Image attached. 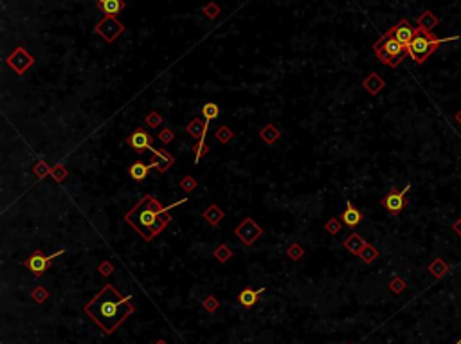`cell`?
<instances>
[{
  "instance_id": "obj_1",
  "label": "cell",
  "mask_w": 461,
  "mask_h": 344,
  "mask_svg": "<svg viewBox=\"0 0 461 344\" xmlns=\"http://www.w3.org/2000/svg\"><path fill=\"white\" fill-rule=\"evenodd\" d=\"M135 305L130 296H123L114 285L107 283L85 305V314L107 335L114 333L126 317L134 314Z\"/></svg>"
},
{
  "instance_id": "obj_2",
  "label": "cell",
  "mask_w": 461,
  "mask_h": 344,
  "mask_svg": "<svg viewBox=\"0 0 461 344\" xmlns=\"http://www.w3.org/2000/svg\"><path fill=\"white\" fill-rule=\"evenodd\" d=\"M186 202V199L179 200L173 206L164 207L160 204L159 199H155L153 195H144L137 204L134 206V209H130L125 214V222L128 224L139 236L144 238V241H152L155 236H159L166 227L172 224L173 216L169 211L173 207L180 206Z\"/></svg>"
},
{
  "instance_id": "obj_3",
  "label": "cell",
  "mask_w": 461,
  "mask_h": 344,
  "mask_svg": "<svg viewBox=\"0 0 461 344\" xmlns=\"http://www.w3.org/2000/svg\"><path fill=\"white\" fill-rule=\"evenodd\" d=\"M459 36H449V38H438V36L432 33V31H425V29H416L415 38L411 40V43L407 45V56L413 58L415 63L422 65L425 63L429 58L432 56L436 49H438L442 43L445 42H452V40H457Z\"/></svg>"
},
{
  "instance_id": "obj_4",
  "label": "cell",
  "mask_w": 461,
  "mask_h": 344,
  "mask_svg": "<svg viewBox=\"0 0 461 344\" xmlns=\"http://www.w3.org/2000/svg\"><path fill=\"white\" fill-rule=\"evenodd\" d=\"M373 51L384 65L393 67V69L400 65L404 56L407 54V47L402 45L398 40H395L391 35H387V33H385L384 36H380V40L373 45Z\"/></svg>"
},
{
  "instance_id": "obj_5",
  "label": "cell",
  "mask_w": 461,
  "mask_h": 344,
  "mask_svg": "<svg viewBox=\"0 0 461 344\" xmlns=\"http://www.w3.org/2000/svg\"><path fill=\"white\" fill-rule=\"evenodd\" d=\"M63 253H65V249H60V251H56V253H53V254H49V256H45V254H43L40 249H36V251H33V254H31V256L27 258L26 261H23V265H26V267L29 268V271L33 272L36 278H40V276H43L51 268V265H53V260L60 258Z\"/></svg>"
},
{
  "instance_id": "obj_6",
  "label": "cell",
  "mask_w": 461,
  "mask_h": 344,
  "mask_svg": "<svg viewBox=\"0 0 461 344\" xmlns=\"http://www.w3.org/2000/svg\"><path fill=\"white\" fill-rule=\"evenodd\" d=\"M94 33L100 35L107 43H114L125 33V26L115 16H103L100 22L95 23Z\"/></svg>"
},
{
  "instance_id": "obj_7",
  "label": "cell",
  "mask_w": 461,
  "mask_h": 344,
  "mask_svg": "<svg viewBox=\"0 0 461 344\" xmlns=\"http://www.w3.org/2000/svg\"><path fill=\"white\" fill-rule=\"evenodd\" d=\"M6 65H8L15 74L22 76V74H26L31 67L35 65V58H33V54H29L22 45H20L6 58Z\"/></svg>"
},
{
  "instance_id": "obj_8",
  "label": "cell",
  "mask_w": 461,
  "mask_h": 344,
  "mask_svg": "<svg viewBox=\"0 0 461 344\" xmlns=\"http://www.w3.org/2000/svg\"><path fill=\"white\" fill-rule=\"evenodd\" d=\"M234 234H236V238L245 245V247H251V245L263 234V227L258 226L251 216H245L236 226Z\"/></svg>"
},
{
  "instance_id": "obj_9",
  "label": "cell",
  "mask_w": 461,
  "mask_h": 344,
  "mask_svg": "<svg viewBox=\"0 0 461 344\" xmlns=\"http://www.w3.org/2000/svg\"><path fill=\"white\" fill-rule=\"evenodd\" d=\"M411 189V186H404V189H391L384 199L380 200L382 207H384L387 213L391 214H400L402 211L407 206V200H405V193Z\"/></svg>"
},
{
  "instance_id": "obj_10",
  "label": "cell",
  "mask_w": 461,
  "mask_h": 344,
  "mask_svg": "<svg viewBox=\"0 0 461 344\" xmlns=\"http://www.w3.org/2000/svg\"><path fill=\"white\" fill-rule=\"evenodd\" d=\"M152 142H153V137L148 134V130H144L142 127L134 128V130L130 132L128 137H126V144L134 150L135 153H139V155L148 152V150L153 146Z\"/></svg>"
},
{
  "instance_id": "obj_11",
  "label": "cell",
  "mask_w": 461,
  "mask_h": 344,
  "mask_svg": "<svg viewBox=\"0 0 461 344\" xmlns=\"http://www.w3.org/2000/svg\"><path fill=\"white\" fill-rule=\"evenodd\" d=\"M416 29H418V27L413 26V23L409 22L407 18H402L400 22L397 23V26L389 27V29L385 31V33H387V35H391L395 40H398V42H400L402 45L407 47L409 43H411V40L415 38Z\"/></svg>"
},
{
  "instance_id": "obj_12",
  "label": "cell",
  "mask_w": 461,
  "mask_h": 344,
  "mask_svg": "<svg viewBox=\"0 0 461 344\" xmlns=\"http://www.w3.org/2000/svg\"><path fill=\"white\" fill-rule=\"evenodd\" d=\"M150 152H152V168L159 169L160 173H166L169 168H172L173 164H175V157H173L172 153L166 152L164 148H155V146H152L150 148Z\"/></svg>"
},
{
  "instance_id": "obj_13",
  "label": "cell",
  "mask_w": 461,
  "mask_h": 344,
  "mask_svg": "<svg viewBox=\"0 0 461 344\" xmlns=\"http://www.w3.org/2000/svg\"><path fill=\"white\" fill-rule=\"evenodd\" d=\"M207 130H209V121H206V119H202V117L191 119V121L186 125V134L191 135L193 139H197V141L206 139Z\"/></svg>"
},
{
  "instance_id": "obj_14",
  "label": "cell",
  "mask_w": 461,
  "mask_h": 344,
  "mask_svg": "<svg viewBox=\"0 0 461 344\" xmlns=\"http://www.w3.org/2000/svg\"><path fill=\"white\" fill-rule=\"evenodd\" d=\"M95 8L101 13H105V16H117L119 13H123L126 9L125 0H94Z\"/></svg>"
},
{
  "instance_id": "obj_15",
  "label": "cell",
  "mask_w": 461,
  "mask_h": 344,
  "mask_svg": "<svg viewBox=\"0 0 461 344\" xmlns=\"http://www.w3.org/2000/svg\"><path fill=\"white\" fill-rule=\"evenodd\" d=\"M341 220H343L344 226L357 227L358 224L364 220V214H362V211H358L357 207L350 202V200H346V207H344L343 214H341Z\"/></svg>"
},
{
  "instance_id": "obj_16",
  "label": "cell",
  "mask_w": 461,
  "mask_h": 344,
  "mask_svg": "<svg viewBox=\"0 0 461 344\" xmlns=\"http://www.w3.org/2000/svg\"><path fill=\"white\" fill-rule=\"evenodd\" d=\"M362 87L366 88L368 94H371V96H377V94H380L382 88L385 87V81L382 80L380 76H378L377 72H371L368 74L364 80H362Z\"/></svg>"
},
{
  "instance_id": "obj_17",
  "label": "cell",
  "mask_w": 461,
  "mask_h": 344,
  "mask_svg": "<svg viewBox=\"0 0 461 344\" xmlns=\"http://www.w3.org/2000/svg\"><path fill=\"white\" fill-rule=\"evenodd\" d=\"M263 292V288H251V287H245L244 290L238 294V303H240L244 308H252V306L258 303L259 294Z\"/></svg>"
},
{
  "instance_id": "obj_18",
  "label": "cell",
  "mask_w": 461,
  "mask_h": 344,
  "mask_svg": "<svg viewBox=\"0 0 461 344\" xmlns=\"http://www.w3.org/2000/svg\"><path fill=\"white\" fill-rule=\"evenodd\" d=\"M202 216L211 227H216V226H220L222 224V220H224L225 214H224V211L216 206V204H209V206L204 209Z\"/></svg>"
},
{
  "instance_id": "obj_19",
  "label": "cell",
  "mask_w": 461,
  "mask_h": 344,
  "mask_svg": "<svg viewBox=\"0 0 461 344\" xmlns=\"http://www.w3.org/2000/svg\"><path fill=\"white\" fill-rule=\"evenodd\" d=\"M366 243H368V241L364 240V238H362L358 233H351L350 236H348L346 240L343 241V247L346 249L348 253H351V254H355V256H358V254H360V251H362V247H364Z\"/></svg>"
},
{
  "instance_id": "obj_20",
  "label": "cell",
  "mask_w": 461,
  "mask_h": 344,
  "mask_svg": "<svg viewBox=\"0 0 461 344\" xmlns=\"http://www.w3.org/2000/svg\"><path fill=\"white\" fill-rule=\"evenodd\" d=\"M150 169H153L152 164H144L142 161H135L134 164L128 166V175L132 177L135 182H142V180L148 177Z\"/></svg>"
},
{
  "instance_id": "obj_21",
  "label": "cell",
  "mask_w": 461,
  "mask_h": 344,
  "mask_svg": "<svg viewBox=\"0 0 461 344\" xmlns=\"http://www.w3.org/2000/svg\"><path fill=\"white\" fill-rule=\"evenodd\" d=\"M279 137H281V130H279L276 125H272V122L265 125V127L259 130V139H261L263 142H267V144H274Z\"/></svg>"
},
{
  "instance_id": "obj_22",
  "label": "cell",
  "mask_w": 461,
  "mask_h": 344,
  "mask_svg": "<svg viewBox=\"0 0 461 344\" xmlns=\"http://www.w3.org/2000/svg\"><path fill=\"white\" fill-rule=\"evenodd\" d=\"M438 23H440V18L432 11H429V9H425V11L418 16V27L420 29L432 31L436 26H438Z\"/></svg>"
},
{
  "instance_id": "obj_23",
  "label": "cell",
  "mask_w": 461,
  "mask_h": 344,
  "mask_svg": "<svg viewBox=\"0 0 461 344\" xmlns=\"http://www.w3.org/2000/svg\"><path fill=\"white\" fill-rule=\"evenodd\" d=\"M213 256H214V260H218L220 263H225V261H229L233 258V251H231V247H229L227 243H218L213 251Z\"/></svg>"
},
{
  "instance_id": "obj_24",
  "label": "cell",
  "mask_w": 461,
  "mask_h": 344,
  "mask_svg": "<svg viewBox=\"0 0 461 344\" xmlns=\"http://www.w3.org/2000/svg\"><path fill=\"white\" fill-rule=\"evenodd\" d=\"M358 258H360V260L364 261L366 265L373 263V261L378 258V249L373 247L371 243H366L364 247H362V251H360V254H358Z\"/></svg>"
},
{
  "instance_id": "obj_25",
  "label": "cell",
  "mask_w": 461,
  "mask_h": 344,
  "mask_svg": "<svg viewBox=\"0 0 461 344\" xmlns=\"http://www.w3.org/2000/svg\"><path fill=\"white\" fill-rule=\"evenodd\" d=\"M286 256H288V260H292V261H299L303 256H305V249H303V245L298 243V241H292V243H288V247H286Z\"/></svg>"
},
{
  "instance_id": "obj_26",
  "label": "cell",
  "mask_w": 461,
  "mask_h": 344,
  "mask_svg": "<svg viewBox=\"0 0 461 344\" xmlns=\"http://www.w3.org/2000/svg\"><path fill=\"white\" fill-rule=\"evenodd\" d=\"M233 137H234V132L229 127H225V125H222V127L216 128V132H214V141H218L220 144H227V142H231Z\"/></svg>"
},
{
  "instance_id": "obj_27",
  "label": "cell",
  "mask_w": 461,
  "mask_h": 344,
  "mask_svg": "<svg viewBox=\"0 0 461 344\" xmlns=\"http://www.w3.org/2000/svg\"><path fill=\"white\" fill-rule=\"evenodd\" d=\"M200 13H202V15L206 16V18L216 20L218 16H220L222 9H220V6H218L216 2H207L206 6H202V8H200Z\"/></svg>"
},
{
  "instance_id": "obj_28",
  "label": "cell",
  "mask_w": 461,
  "mask_h": 344,
  "mask_svg": "<svg viewBox=\"0 0 461 344\" xmlns=\"http://www.w3.org/2000/svg\"><path fill=\"white\" fill-rule=\"evenodd\" d=\"M429 271H431L436 278H442V276H445L447 271H449V265L443 261V258H434L432 263L429 265Z\"/></svg>"
},
{
  "instance_id": "obj_29",
  "label": "cell",
  "mask_w": 461,
  "mask_h": 344,
  "mask_svg": "<svg viewBox=\"0 0 461 344\" xmlns=\"http://www.w3.org/2000/svg\"><path fill=\"white\" fill-rule=\"evenodd\" d=\"M51 169H53V166H49V162L43 161V159H38V161L35 162V166H33V173L36 175V179L47 177L51 173Z\"/></svg>"
},
{
  "instance_id": "obj_30",
  "label": "cell",
  "mask_w": 461,
  "mask_h": 344,
  "mask_svg": "<svg viewBox=\"0 0 461 344\" xmlns=\"http://www.w3.org/2000/svg\"><path fill=\"white\" fill-rule=\"evenodd\" d=\"M191 150H193V153H195V162H200L207 153H209V146L206 144V139H202V141H199L197 144H193Z\"/></svg>"
},
{
  "instance_id": "obj_31",
  "label": "cell",
  "mask_w": 461,
  "mask_h": 344,
  "mask_svg": "<svg viewBox=\"0 0 461 344\" xmlns=\"http://www.w3.org/2000/svg\"><path fill=\"white\" fill-rule=\"evenodd\" d=\"M218 115H220V108H218L216 103H206L202 107V117L206 119V121H213V119H216Z\"/></svg>"
},
{
  "instance_id": "obj_32",
  "label": "cell",
  "mask_w": 461,
  "mask_h": 344,
  "mask_svg": "<svg viewBox=\"0 0 461 344\" xmlns=\"http://www.w3.org/2000/svg\"><path fill=\"white\" fill-rule=\"evenodd\" d=\"M343 220H339V218H330L326 224H324V231H326L328 234H339L341 229H343Z\"/></svg>"
},
{
  "instance_id": "obj_33",
  "label": "cell",
  "mask_w": 461,
  "mask_h": 344,
  "mask_svg": "<svg viewBox=\"0 0 461 344\" xmlns=\"http://www.w3.org/2000/svg\"><path fill=\"white\" fill-rule=\"evenodd\" d=\"M144 122H146V127H148V128H159L160 125L164 122V117L159 114V112L153 110V112H150V114L146 115Z\"/></svg>"
},
{
  "instance_id": "obj_34",
  "label": "cell",
  "mask_w": 461,
  "mask_h": 344,
  "mask_svg": "<svg viewBox=\"0 0 461 344\" xmlns=\"http://www.w3.org/2000/svg\"><path fill=\"white\" fill-rule=\"evenodd\" d=\"M197 186H199V184H197V179H195V177H191V175L182 177V179L179 180V187L182 189V191H186V193L195 191V187H197Z\"/></svg>"
},
{
  "instance_id": "obj_35",
  "label": "cell",
  "mask_w": 461,
  "mask_h": 344,
  "mask_svg": "<svg viewBox=\"0 0 461 344\" xmlns=\"http://www.w3.org/2000/svg\"><path fill=\"white\" fill-rule=\"evenodd\" d=\"M51 175H53V179L56 180V182H63V180L67 179V175H69V171H67V168H65L63 164H56V166H53V169H51Z\"/></svg>"
},
{
  "instance_id": "obj_36",
  "label": "cell",
  "mask_w": 461,
  "mask_h": 344,
  "mask_svg": "<svg viewBox=\"0 0 461 344\" xmlns=\"http://www.w3.org/2000/svg\"><path fill=\"white\" fill-rule=\"evenodd\" d=\"M157 137H159V141L162 142V144H169V142H173V139H175V132H173V128H162V130H159V134H157Z\"/></svg>"
},
{
  "instance_id": "obj_37",
  "label": "cell",
  "mask_w": 461,
  "mask_h": 344,
  "mask_svg": "<svg viewBox=\"0 0 461 344\" xmlns=\"http://www.w3.org/2000/svg\"><path fill=\"white\" fill-rule=\"evenodd\" d=\"M33 298H35V301L43 303L47 298H49V292H47L45 288L40 287V285H38V287H35V290H33Z\"/></svg>"
},
{
  "instance_id": "obj_38",
  "label": "cell",
  "mask_w": 461,
  "mask_h": 344,
  "mask_svg": "<svg viewBox=\"0 0 461 344\" xmlns=\"http://www.w3.org/2000/svg\"><path fill=\"white\" fill-rule=\"evenodd\" d=\"M389 287H391V290H393V292H397V294H398V292L404 290L405 285H404V281H402L400 278H395V279H393V281H391V285H389Z\"/></svg>"
},
{
  "instance_id": "obj_39",
  "label": "cell",
  "mask_w": 461,
  "mask_h": 344,
  "mask_svg": "<svg viewBox=\"0 0 461 344\" xmlns=\"http://www.w3.org/2000/svg\"><path fill=\"white\" fill-rule=\"evenodd\" d=\"M100 272L103 276H110L112 272H114V267H112V263L110 261H103V263L100 265Z\"/></svg>"
},
{
  "instance_id": "obj_40",
  "label": "cell",
  "mask_w": 461,
  "mask_h": 344,
  "mask_svg": "<svg viewBox=\"0 0 461 344\" xmlns=\"http://www.w3.org/2000/svg\"><path fill=\"white\" fill-rule=\"evenodd\" d=\"M204 306H206V308L209 310V312H214V310L218 308V299L207 298V299H206V303H204Z\"/></svg>"
},
{
  "instance_id": "obj_41",
  "label": "cell",
  "mask_w": 461,
  "mask_h": 344,
  "mask_svg": "<svg viewBox=\"0 0 461 344\" xmlns=\"http://www.w3.org/2000/svg\"><path fill=\"white\" fill-rule=\"evenodd\" d=\"M452 231H454V233H456V234H457V236H459V238H461V216H459V218H457L456 222H454V224H452Z\"/></svg>"
},
{
  "instance_id": "obj_42",
  "label": "cell",
  "mask_w": 461,
  "mask_h": 344,
  "mask_svg": "<svg viewBox=\"0 0 461 344\" xmlns=\"http://www.w3.org/2000/svg\"><path fill=\"white\" fill-rule=\"evenodd\" d=\"M454 119H456V122H457V125H459V127H461V110L457 112L456 115H454Z\"/></svg>"
},
{
  "instance_id": "obj_43",
  "label": "cell",
  "mask_w": 461,
  "mask_h": 344,
  "mask_svg": "<svg viewBox=\"0 0 461 344\" xmlns=\"http://www.w3.org/2000/svg\"><path fill=\"white\" fill-rule=\"evenodd\" d=\"M157 344H166V342H164V340H159V342H157Z\"/></svg>"
},
{
  "instance_id": "obj_44",
  "label": "cell",
  "mask_w": 461,
  "mask_h": 344,
  "mask_svg": "<svg viewBox=\"0 0 461 344\" xmlns=\"http://www.w3.org/2000/svg\"><path fill=\"white\" fill-rule=\"evenodd\" d=\"M456 344H461V339H459V340H457V342H456Z\"/></svg>"
}]
</instances>
